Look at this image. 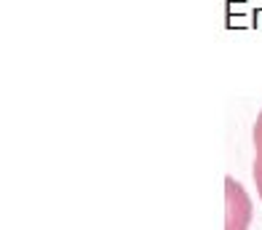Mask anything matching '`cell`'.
I'll return each instance as SVG.
<instances>
[{"instance_id":"cell-1","label":"cell","mask_w":262,"mask_h":230,"mask_svg":"<svg viewBox=\"0 0 262 230\" xmlns=\"http://www.w3.org/2000/svg\"><path fill=\"white\" fill-rule=\"evenodd\" d=\"M225 201H228L225 230H246L249 222H252V203H249L244 187L233 177L225 179Z\"/></svg>"},{"instance_id":"cell-2","label":"cell","mask_w":262,"mask_h":230,"mask_svg":"<svg viewBox=\"0 0 262 230\" xmlns=\"http://www.w3.org/2000/svg\"><path fill=\"white\" fill-rule=\"evenodd\" d=\"M252 142H254V163L257 166H262V110H259V115H257V120H254V129H252Z\"/></svg>"},{"instance_id":"cell-3","label":"cell","mask_w":262,"mask_h":230,"mask_svg":"<svg viewBox=\"0 0 262 230\" xmlns=\"http://www.w3.org/2000/svg\"><path fill=\"white\" fill-rule=\"evenodd\" d=\"M252 174H254V185H257V193H259V198H262V166H252Z\"/></svg>"}]
</instances>
